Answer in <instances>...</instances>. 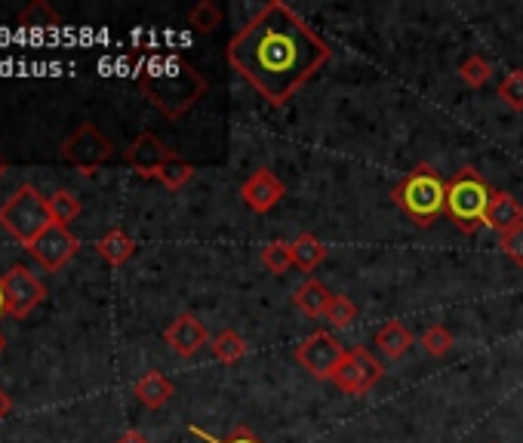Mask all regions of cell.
<instances>
[{
  "label": "cell",
  "instance_id": "obj_1",
  "mask_svg": "<svg viewBox=\"0 0 523 443\" xmlns=\"http://www.w3.org/2000/svg\"><path fill=\"white\" fill-rule=\"evenodd\" d=\"M225 59L268 105L284 108L333 59V47L290 4L268 0L228 40Z\"/></svg>",
  "mask_w": 523,
  "mask_h": 443
},
{
  "label": "cell",
  "instance_id": "obj_2",
  "mask_svg": "<svg viewBox=\"0 0 523 443\" xmlns=\"http://www.w3.org/2000/svg\"><path fill=\"white\" fill-rule=\"evenodd\" d=\"M139 90L167 120H179L204 99L207 77L176 53L154 56L139 71Z\"/></svg>",
  "mask_w": 523,
  "mask_h": 443
},
{
  "label": "cell",
  "instance_id": "obj_3",
  "mask_svg": "<svg viewBox=\"0 0 523 443\" xmlns=\"http://www.w3.org/2000/svg\"><path fill=\"white\" fill-rule=\"evenodd\" d=\"M394 207H400L410 222L419 228H431L447 213V182L431 164H416L391 191Z\"/></svg>",
  "mask_w": 523,
  "mask_h": 443
},
{
  "label": "cell",
  "instance_id": "obj_4",
  "mask_svg": "<svg viewBox=\"0 0 523 443\" xmlns=\"http://www.w3.org/2000/svg\"><path fill=\"white\" fill-rule=\"evenodd\" d=\"M493 188L484 179V173L474 167H462L447 182V216L462 234H477L487 222Z\"/></svg>",
  "mask_w": 523,
  "mask_h": 443
},
{
  "label": "cell",
  "instance_id": "obj_5",
  "mask_svg": "<svg viewBox=\"0 0 523 443\" xmlns=\"http://www.w3.org/2000/svg\"><path fill=\"white\" fill-rule=\"evenodd\" d=\"M50 225H53V219H50L47 197L40 194L34 185L16 188V194L0 204V228H4L10 237H16L22 247H28L31 240H37Z\"/></svg>",
  "mask_w": 523,
  "mask_h": 443
},
{
  "label": "cell",
  "instance_id": "obj_6",
  "mask_svg": "<svg viewBox=\"0 0 523 443\" xmlns=\"http://www.w3.org/2000/svg\"><path fill=\"white\" fill-rule=\"evenodd\" d=\"M111 154H114V145L96 124H80L59 148V157L65 164H71L80 176L99 173L111 160Z\"/></svg>",
  "mask_w": 523,
  "mask_h": 443
},
{
  "label": "cell",
  "instance_id": "obj_7",
  "mask_svg": "<svg viewBox=\"0 0 523 443\" xmlns=\"http://www.w3.org/2000/svg\"><path fill=\"white\" fill-rule=\"evenodd\" d=\"M348 348L330 333V330H314L308 339L299 342L296 348V360H299V367L317 379V382H333L339 364L345 360Z\"/></svg>",
  "mask_w": 523,
  "mask_h": 443
},
{
  "label": "cell",
  "instance_id": "obj_8",
  "mask_svg": "<svg viewBox=\"0 0 523 443\" xmlns=\"http://www.w3.org/2000/svg\"><path fill=\"white\" fill-rule=\"evenodd\" d=\"M382 379H385V364H382V360L373 357V351H367V348H351V351L345 354V360L339 364L336 376H333V385H336L342 394L364 397V394H370Z\"/></svg>",
  "mask_w": 523,
  "mask_h": 443
},
{
  "label": "cell",
  "instance_id": "obj_9",
  "mask_svg": "<svg viewBox=\"0 0 523 443\" xmlns=\"http://www.w3.org/2000/svg\"><path fill=\"white\" fill-rule=\"evenodd\" d=\"M25 250L44 271H59L80 253V237L65 225H50L37 240H31Z\"/></svg>",
  "mask_w": 523,
  "mask_h": 443
},
{
  "label": "cell",
  "instance_id": "obj_10",
  "mask_svg": "<svg viewBox=\"0 0 523 443\" xmlns=\"http://www.w3.org/2000/svg\"><path fill=\"white\" fill-rule=\"evenodd\" d=\"M4 290H7V314L16 320L28 317L47 299V287L25 265H13L10 271H4Z\"/></svg>",
  "mask_w": 523,
  "mask_h": 443
},
{
  "label": "cell",
  "instance_id": "obj_11",
  "mask_svg": "<svg viewBox=\"0 0 523 443\" xmlns=\"http://www.w3.org/2000/svg\"><path fill=\"white\" fill-rule=\"evenodd\" d=\"M176 157V151L170 145L160 142L154 133H139L130 148L124 151V160H127V167L142 176V179H157L160 170H164L170 160Z\"/></svg>",
  "mask_w": 523,
  "mask_h": 443
},
{
  "label": "cell",
  "instance_id": "obj_12",
  "mask_svg": "<svg viewBox=\"0 0 523 443\" xmlns=\"http://www.w3.org/2000/svg\"><path fill=\"white\" fill-rule=\"evenodd\" d=\"M240 197H244V204L253 213L265 216V213H271L280 204V200L287 197V185H284V179H280V176H274L271 170L262 167L244 185H240Z\"/></svg>",
  "mask_w": 523,
  "mask_h": 443
},
{
  "label": "cell",
  "instance_id": "obj_13",
  "mask_svg": "<svg viewBox=\"0 0 523 443\" xmlns=\"http://www.w3.org/2000/svg\"><path fill=\"white\" fill-rule=\"evenodd\" d=\"M164 342L170 345V351L173 354H179V357H194L200 348H207L210 345V333H207V327L200 324V320L194 317V314H179L173 324L164 330Z\"/></svg>",
  "mask_w": 523,
  "mask_h": 443
},
{
  "label": "cell",
  "instance_id": "obj_14",
  "mask_svg": "<svg viewBox=\"0 0 523 443\" xmlns=\"http://www.w3.org/2000/svg\"><path fill=\"white\" fill-rule=\"evenodd\" d=\"M517 225H523V207L520 200L511 191H493L490 207H487V222L484 228L496 231L499 237H505L508 231H514Z\"/></svg>",
  "mask_w": 523,
  "mask_h": 443
},
{
  "label": "cell",
  "instance_id": "obj_15",
  "mask_svg": "<svg viewBox=\"0 0 523 443\" xmlns=\"http://www.w3.org/2000/svg\"><path fill=\"white\" fill-rule=\"evenodd\" d=\"M133 394H136V400H139L142 407H148V410H160V407H167L170 400H173L176 385H173L164 373L151 370V373H145V376L133 385Z\"/></svg>",
  "mask_w": 523,
  "mask_h": 443
},
{
  "label": "cell",
  "instance_id": "obj_16",
  "mask_svg": "<svg viewBox=\"0 0 523 443\" xmlns=\"http://www.w3.org/2000/svg\"><path fill=\"white\" fill-rule=\"evenodd\" d=\"M96 253L111 265V268H120L127 265L136 253V240L124 231V228H108L99 240H96Z\"/></svg>",
  "mask_w": 523,
  "mask_h": 443
},
{
  "label": "cell",
  "instance_id": "obj_17",
  "mask_svg": "<svg viewBox=\"0 0 523 443\" xmlns=\"http://www.w3.org/2000/svg\"><path fill=\"white\" fill-rule=\"evenodd\" d=\"M16 25L22 31H56L62 25V16L56 13V7L50 0H31L28 7L19 10Z\"/></svg>",
  "mask_w": 523,
  "mask_h": 443
},
{
  "label": "cell",
  "instance_id": "obj_18",
  "mask_svg": "<svg viewBox=\"0 0 523 443\" xmlns=\"http://www.w3.org/2000/svg\"><path fill=\"white\" fill-rule=\"evenodd\" d=\"M330 302H333V293L324 284H320V280H314V277H308L305 284L293 293V305L302 314H308V317H327Z\"/></svg>",
  "mask_w": 523,
  "mask_h": 443
},
{
  "label": "cell",
  "instance_id": "obj_19",
  "mask_svg": "<svg viewBox=\"0 0 523 443\" xmlns=\"http://www.w3.org/2000/svg\"><path fill=\"white\" fill-rule=\"evenodd\" d=\"M376 348L388 357V360H400L410 348H413V333L400 324V320H388V324L379 327L376 333Z\"/></svg>",
  "mask_w": 523,
  "mask_h": 443
},
{
  "label": "cell",
  "instance_id": "obj_20",
  "mask_svg": "<svg viewBox=\"0 0 523 443\" xmlns=\"http://www.w3.org/2000/svg\"><path fill=\"white\" fill-rule=\"evenodd\" d=\"M290 247H293V265H296L299 271H305V274H311L314 268H320V265H324V259H327L324 240L314 237L311 231L299 234Z\"/></svg>",
  "mask_w": 523,
  "mask_h": 443
},
{
  "label": "cell",
  "instance_id": "obj_21",
  "mask_svg": "<svg viewBox=\"0 0 523 443\" xmlns=\"http://www.w3.org/2000/svg\"><path fill=\"white\" fill-rule=\"evenodd\" d=\"M210 351H213V357L219 360V364L231 367V364H237V360H244V354H247V339L240 336L237 330H222V333H216V336L210 339Z\"/></svg>",
  "mask_w": 523,
  "mask_h": 443
},
{
  "label": "cell",
  "instance_id": "obj_22",
  "mask_svg": "<svg viewBox=\"0 0 523 443\" xmlns=\"http://www.w3.org/2000/svg\"><path fill=\"white\" fill-rule=\"evenodd\" d=\"M47 207H50V219H53V225H71L77 216H80V200H77V194L74 191H68V188H59V191H53L50 197H47Z\"/></svg>",
  "mask_w": 523,
  "mask_h": 443
},
{
  "label": "cell",
  "instance_id": "obj_23",
  "mask_svg": "<svg viewBox=\"0 0 523 443\" xmlns=\"http://www.w3.org/2000/svg\"><path fill=\"white\" fill-rule=\"evenodd\" d=\"M259 259H262L265 271H271V274H287V271L293 268V247L287 244V240H271V244L262 247Z\"/></svg>",
  "mask_w": 523,
  "mask_h": 443
},
{
  "label": "cell",
  "instance_id": "obj_24",
  "mask_svg": "<svg viewBox=\"0 0 523 443\" xmlns=\"http://www.w3.org/2000/svg\"><path fill=\"white\" fill-rule=\"evenodd\" d=\"M459 77H462V84L471 87V90H480V87H487L490 84V77H493V65L484 59V56H468L462 65H459Z\"/></svg>",
  "mask_w": 523,
  "mask_h": 443
},
{
  "label": "cell",
  "instance_id": "obj_25",
  "mask_svg": "<svg viewBox=\"0 0 523 443\" xmlns=\"http://www.w3.org/2000/svg\"><path fill=\"white\" fill-rule=\"evenodd\" d=\"M191 179H194V164H191V160H185V157H179V154L157 176V182L164 188H170V191H182Z\"/></svg>",
  "mask_w": 523,
  "mask_h": 443
},
{
  "label": "cell",
  "instance_id": "obj_26",
  "mask_svg": "<svg viewBox=\"0 0 523 443\" xmlns=\"http://www.w3.org/2000/svg\"><path fill=\"white\" fill-rule=\"evenodd\" d=\"M188 25L197 34H213L222 25V10L213 4V0H200V4L191 7V13H188Z\"/></svg>",
  "mask_w": 523,
  "mask_h": 443
},
{
  "label": "cell",
  "instance_id": "obj_27",
  "mask_svg": "<svg viewBox=\"0 0 523 443\" xmlns=\"http://www.w3.org/2000/svg\"><path fill=\"white\" fill-rule=\"evenodd\" d=\"M499 99L511 108V111H523V68H514L505 74V80L499 84Z\"/></svg>",
  "mask_w": 523,
  "mask_h": 443
},
{
  "label": "cell",
  "instance_id": "obj_28",
  "mask_svg": "<svg viewBox=\"0 0 523 443\" xmlns=\"http://www.w3.org/2000/svg\"><path fill=\"white\" fill-rule=\"evenodd\" d=\"M453 345H456V339H453V333H450L444 324H431V327L422 333V348H425L431 357H444Z\"/></svg>",
  "mask_w": 523,
  "mask_h": 443
},
{
  "label": "cell",
  "instance_id": "obj_29",
  "mask_svg": "<svg viewBox=\"0 0 523 443\" xmlns=\"http://www.w3.org/2000/svg\"><path fill=\"white\" fill-rule=\"evenodd\" d=\"M327 320L336 327V330H345V327H351L354 320H357V305L348 299V296H342V293H333V302H330V308H327Z\"/></svg>",
  "mask_w": 523,
  "mask_h": 443
},
{
  "label": "cell",
  "instance_id": "obj_30",
  "mask_svg": "<svg viewBox=\"0 0 523 443\" xmlns=\"http://www.w3.org/2000/svg\"><path fill=\"white\" fill-rule=\"evenodd\" d=\"M191 434H197L200 440H207V443H265L253 428H247V425H234L231 428V434L225 437V440H219V437H213V434H207V431H200L197 425H191Z\"/></svg>",
  "mask_w": 523,
  "mask_h": 443
},
{
  "label": "cell",
  "instance_id": "obj_31",
  "mask_svg": "<svg viewBox=\"0 0 523 443\" xmlns=\"http://www.w3.org/2000/svg\"><path fill=\"white\" fill-rule=\"evenodd\" d=\"M499 247H502V253H505L514 265L523 268V225H517V228L508 231L505 237H499Z\"/></svg>",
  "mask_w": 523,
  "mask_h": 443
},
{
  "label": "cell",
  "instance_id": "obj_32",
  "mask_svg": "<svg viewBox=\"0 0 523 443\" xmlns=\"http://www.w3.org/2000/svg\"><path fill=\"white\" fill-rule=\"evenodd\" d=\"M114 443H151L142 431H124V434H120Z\"/></svg>",
  "mask_w": 523,
  "mask_h": 443
},
{
  "label": "cell",
  "instance_id": "obj_33",
  "mask_svg": "<svg viewBox=\"0 0 523 443\" xmlns=\"http://www.w3.org/2000/svg\"><path fill=\"white\" fill-rule=\"evenodd\" d=\"M13 410V400H10V394L4 391V388H0V422H4V416Z\"/></svg>",
  "mask_w": 523,
  "mask_h": 443
},
{
  "label": "cell",
  "instance_id": "obj_34",
  "mask_svg": "<svg viewBox=\"0 0 523 443\" xmlns=\"http://www.w3.org/2000/svg\"><path fill=\"white\" fill-rule=\"evenodd\" d=\"M0 317H7V290H4V274H0Z\"/></svg>",
  "mask_w": 523,
  "mask_h": 443
},
{
  "label": "cell",
  "instance_id": "obj_35",
  "mask_svg": "<svg viewBox=\"0 0 523 443\" xmlns=\"http://www.w3.org/2000/svg\"><path fill=\"white\" fill-rule=\"evenodd\" d=\"M7 167H10V164H7V157H4V151H0V179H4Z\"/></svg>",
  "mask_w": 523,
  "mask_h": 443
},
{
  "label": "cell",
  "instance_id": "obj_36",
  "mask_svg": "<svg viewBox=\"0 0 523 443\" xmlns=\"http://www.w3.org/2000/svg\"><path fill=\"white\" fill-rule=\"evenodd\" d=\"M4 348H7V339H4V333H0V354H4Z\"/></svg>",
  "mask_w": 523,
  "mask_h": 443
}]
</instances>
